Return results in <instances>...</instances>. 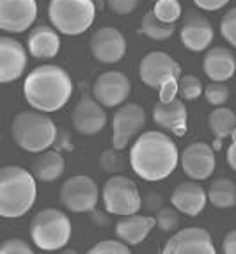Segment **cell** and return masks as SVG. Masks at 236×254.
I'll use <instances>...</instances> for the list:
<instances>
[{
  "label": "cell",
  "mask_w": 236,
  "mask_h": 254,
  "mask_svg": "<svg viewBox=\"0 0 236 254\" xmlns=\"http://www.w3.org/2000/svg\"><path fill=\"white\" fill-rule=\"evenodd\" d=\"M179 153L174 140L162 131H144L130 149L133 173L146 182H160L176 169Z\"/></svg>",
  "instance_id": "obj_1"
},
{
  "label": "cell",
  "mask_w": 236,
  "mask_h": 254,
  "mask_svg": "<svg viewBox=\"0 0 236 254\" xmlns=\"http://www.w3.org/2000/svg\"><path fill=\"white\" fill-rule=\"evenodd\" d=\"M23 94L30 107L41 112L62 109L73 94L69 73L55 64H43L34 68L23 82Z\"/></svg>",
  "instance_id": "obj_2"
},
{
  "label": "cell",
  "mask_w": 236,
  "mask_h": 254,
  "mask_svg": "<svg viewBox=\"0 0 236 254\" xmlns=\"http://www.w3.org/2000/svg\"><path fill=\"white\" fill-rule=\"evenodd\" d=\"M36 176L18 165L0 169V215L16 219L25 215L36 201Z\"/></svg>",
  "instance_id": "obj_3"
},
{
  "label": "cell",
  "mask_w": 236,
  "mask_h": 254,
  "mask_svg": "<svg viewBox=\"0 0 236 254\" xmlns=\"http://www.w3.org/2000/svg\"><path fill=\"white\" fill-rule=\"evenodd\" d=\"M11 135L21 149L30 153H41L57 140V127L47 114L27 110L13 119Z\"/></svg>",
  "instance_id": "obj_4"
},
{
  "label": "cell",
  "mask_w": 236,
  "mask_h": 254,
  "mask_svg": "<svg viewBox=\"0 0 236 254\" xmlns=\"http://www.w3.org/2000/svg\"><path fill=\"white\" fill-rule=\"evenodd\" d=\"M96 5L93 0H50L52 25L66 36H78L93 25Z\"/></svg>",
  "instance_id": "obj_5"
},
{
  "label": "cell",
  "mask_w": 236,
  "mask_h": 254,
  "mask_svg": "<svg viewBox=\"0 0 236 254\" xmlns=\"http://www.w3.org/2000/svg\"><path fill=\"white\" fill-rule=\"evenodd\" d=\"M30 237L39 249L59 251L71 238V222L60 210L45 208L30 222Z\"/></svg>",
  "instance_id": "obj_6"
},
{
  "label": "cell",
  "mask_w": 236,
  "mask_h": 254,
  "mask_svg": "<svg viewBox=\"0 0 236 254\" xmlns=\"http://www.w3.org/2000/svg\"><path fill=\"white\" fill-rule=\"evenodd\" d=\"M101 197L107 212L119 217L139 213L142 206V197L135 182L122 174H114L112 178L107 180L101 190Z\"/></svg>",
  "instance_id": "obj_7"
},
{
  "label": "cell",
  "mask_w": 236,
  "mask_h": 254,
  "mask_svg": "<svg viewBox=\"0 0 236 254\" xmlns=\"http://www.w3.org/2000/svg\"><path fill=\"white\" fill-rule=\"evenodd\" d=\"M98 185L93 178L78 174L71 176L60 187V203L75 213L93 212L98 203Z\"/></svg>",
  "instance_id": "obj_8"
},
{
  "label": "cell",
  "mask_w": 236,
  "mask_h": 254,
  "mask_svg": "<svg viewBox=\"0 0 236 254\" xmlns=\"http://www.w3.org/2000/svg\"><path fill=\"white\" fill-rule=\"evenodd\" d=\"M140 80L149 87H158L169 80H179L181 76V66L167 55L165 52H149L144 55L139 64Z\"/></svg>",
  "instance_id": "obj_9"
},
{
  "label": "cell",
  "mask_w": 236,
  "mask_h": 254,
  "mask_svg": "<svg viewBox=\"0 0 236 254\" xmlns=\"http://www.w3.org/2000/svg\"><path fill=\"white\" fill-rule=\"evenodd\" d=\"M146 123V112L137 103H122L112 118V146L124 149Z\"/></svg>",
  "instance_id": "obj_10"
},
{
  "label": "cell",
  "mask_w": 236,
  "mask_h": 254,
  "mask_svg": "<svg viewBox=\"0 0 236 254\" xmlns=\"http://www.w3.org/2000/svg\"><path fill=\"white\" fill-rule=\"evenodd\" d=\"M38 16L36 0H0V29L20 34L34 23Z\"/></svg>",
  "instance_id": "obj_11"
},
{
  "label": "cell",
  "mask_w": 236,
  "mask_h": 254,
  "mask_svg": "<svg viewBox=\"0 0 236 254\" xmlns=\"http://www.w3.org/2000/svg\"><path fill=\"white\" fill-rule=\"evenodd\" d=\"M131 93L128 76L121 71H105L94 80L93 96L103 107H119L126 102Z\"/></svg>",
  "instance_id": "obj_12"
},
{
  "label": "cell",
  "mask_w": 236,
  "mask_h": 254,
  "mask_svg": "<svg viewBox=\"0 0 236 254\" xmlns=\"http://www.w3.org/2000/svg\"><path fill=\"white\" fill-rule=\"evenodd\" d=\"M165 254H213L215 246L211 235L202 228H186L169 238Z\"/></svg>",
  "instance_id": "obj_13"
},
{
  "label": "cell",
  "mask_w": 236,
  "mask_h": 254,
  "mask_svg": "<svg viewBox=\"0 0 236 254\" xmlns=\"http://www.w3.org/2000/svg\"><path fill=\"white\" fill-rule=\"evenodd\" d=\"M71 123L80 135H94L100 133L107 123V114L103 105L94 96L84 94L80 102L76 103L71 114Z\"/></svg>",
  "instance_id": "obj_14"
},
{
  "label": "cell",
  "mask_w": 236,
  "mask_h": 254,
  "mask_svg": "<svg viewBox=\"0 0 236 254\" xmlns=\"http://www.w3.org/2000/svg\"><path fill=\"white\" fill-rule=\"evenodd\" d=\"M91 52L100 63L114 64L124 57L126 39L114 27H101L91 36Z\"/></svg>",
  "instance_id": "obj_15"
},
{
  "label": "cell",
  "mask_w": 236,
  "mask_h": 254,
  "mask_svg": "<svg viewBox=\"0 0 236 254\" xmlns=\"http://www.w3.org/2000/svg\"><path fill=\"white\" fill-rule=\"evenodd\" d=\"M181 167L192 180H206L215 171V151L206 142H192L188 144L183 153Z\"/></svg>",
  "instance_id": "obj_16"
},
{
  "label": "cell",
  "mask_w": 236,
  "mask_h": 254,
  "mask_svg": "<svg viewBox=\"0 0 236 254\" xmlns=\"http://www.w3.org/2000/svg\"><path fill=\"white\" fill-rule=\"evenodd\" d=\"M27 66V50L13 38H0V82L7 84L20 78Z\"/></svg>",
  "instance_id": "obj_17"
},
{
  "label": "cell",
  "mask_w": 236,
  "mask_h": 254,
  "mask_svg": "<svg viewBox=\"0 0 236 254\" xmlns=\"http://www.w3.org/2000/svg\"><path fill=\"white\" fill-rule=\"evenodd\" d=\"M181 43L192 52L206 50L213 41V27L204 16L197 13H188L181 25Z\"/></svg>",
  "instance_id": "obj_18"
},
{
  "label": "cell",
  "mask_w": 236,
  "mask_h": 254,
  "mask_svg": "<svg viewBox=\"0 0 236 254\" xmlns=\"http://www.w3.org/2000/svg\"><path fill=\"white\" fill-rule=\"evenodd\" d=\"M153 121L158 127L171 130L174 135L183 137L186 133V107L181 100L156 102L153 107Z\"/></svg>",
  "instance_id": "obj_19"
},
{
  "label": "cell",
  "mask_w": 236,
  "mask_h": 254,
  "mask_svg": "<svg viewBox=\"0 0 236 254\" xmlns=\"http://www.w3.org/2000/svg\"><path fill=\"white\" fill-rule=\"evenodd\" d=\"M173 206L177 208L181 213L195 217L204 210L208 201V192L195 182H185L174 189L173 192Z\"/></svg>",
  "instance_id": "obj_20"
},
{
  "label": "cell",
  "mask_w": 236,
  "mask_h": 254,
  "mask_svg": "<svg viewBox=\"0 0 236 254\" xmlns=\"http://www.w3.org/2000/svg\"><path fill=\"white\" fill-rule=\"evenodd\" d=\"M156 226V217L151 215H122L116 222V235L128 246H139Z\"/></svg>",
  "instance_id": "obj_21"
},
{
  "label": "cell",
  "mask_w": 236,
  "mask_h": 254,
  "mask_svg": "<svg viewBox=\"0 0 236 254\" xmlns=\"http://www.w3.org/2000/svg\"><path fill=\"white\" fill-rule=\"evenodd\" d=\"M202 69L211 82H226L236 71V59L233 52L224 47H213L208 50L202 61Z\"/></svg>",
  "instance_id": "obj_22"
},
{
  "label": "cell",
  "mask_w": 236,
  "mask_h": 254,
  "mask_svg": "<svg viewBox=\"0 0 236 254\" xmlns=\"http://www.w3.org/2000/svg\"><path fill=\"white\" fill-rule=\"evenodd\" d=\"M57 32L59 30L48 25H39L30 30L27 45H29V54L34 59H52L59 54L60 38Z\"/></svg>",
  "instance_id": "obj_23"
},
{
  "label": "cell",
  "mask_w": 236,
  "mask_h": 254,
  "mask_svg": "<svg viewBox=\"0 0 236 254\" xmlns=\"http://www.w3.org/2000/svg\"><path fill=\"white\" fill-rule=\"evenodd\" d=\"M64 173V158L59 151H47L32 164V174L39 182H55Z\"/></svg>",
  "instance_id": "obj_24"
},
{
  "label": "cell",
  "mask_w": 236,
  "mask_h": 254,
  "mask_svg": "<svg viewBox=\"0 0 236 254\" xmlns=\"http://www.w3.org/2000/svg\"><path fill=\"white\" fill-rule=\"evenodd\" d=\"M208 127L210 131L215 135V151L220 149V140L226 137H231L236 130V114L228 107H217L208 116Z\"/></svg>",
  "instance_id": "obj_25"
},
{
  "label": "cell",
  "mask_w": 236,
  "mask_h": 254,
  "mask_svg": "<svg viewBox=\"0 0 236 254\" xmlns=\"http://www.w3.org/2000/svg\"><path fill=\"white\" fill-rule=\"evenodd\" d=\"M208 201L217 208H233L236 204V185L228 178H219L208 189Z\"/></svg>",
  "instance_id": "obj_26"
},
{
  "label": "cell",
  "mask_w": 236,
  "mask_h": 254,
  "mask_svg": "<svg viewBox=\"0 0 236 254\" xmlns=\"http://www.w3.org/2000/svg\"><path fill=\"white\" fill-rule=\"evenodd\" d=\"M174 30H176L174 23H165V21L158 20L153 11H149V13L144 14L142 21H140L139 32L155 39V41H165L174 34Z\"/></svg>",
  "instance_id": "obj_27"
},
{
  "label": "cell",
  "mask_w": 236,
  "mask_h": 254,
  "mask_svg": "<svg viewBox=\"0 0 236 254\" xmlns=\"http://www.w3.org/2000/svg\"><path fill=\"white\" fill-rule=\"evenodd\" d=\"M153 13L165 23H176L177 18L181 16V4L179 0H156Z\"/></svg>",
  "instance_id": "obj_28"
},
{
  "label": "cell",
  "mask_w": 236,
  "mask_h": 254,
  "mask_svg": "<svg viewBox=\"0 0 236 254\" xmlns=\"http://www.w3.org/2000/svg\"><path fill=\"white\" fill-rule=\"evenodd\" d=\"M121 149H105V151L101 153V157H100V165H101V169L107 171V173L110 174H118L119 171L124 169V158H122Z\"/></svg>",
  "instance_id": "obj_29"
},
{
  "label": "cell",
  "mask_w": 236,
  "mask_h": 254,
  "mask_svg": "<svg viewBox=\"0 0 236 254\" xmlns=\"http://www.w3.org/2000/svg\"><path fill=\"white\" fill-rule=\"evenodd\" d=\"M229 94H231V91L224 82H211L204 89V96H206L208 103L213 107H222L229 100Z\"/></svg>",
  "instance_id": "obj_30"
},
{
  "label": "cell",
  "mask_w": 236,
  "mask_h": 254,
  "mask_svg": "<svg viewBox=\"0 0 236 254\" xmlns=\"http://www.w3.org/2000/svg\"><path fill=\"white\" fill-rule=\"evenodd\" d=\"M179 94L183 100H195L202 93V82L195 75H181L179 76Z\"/></svg>",
  "instance_id": "obj_31"
},
{
  "label": "cell",
  "mask_w": 236,
  "mask_h": 254,
  "mask_svg": "<svg viewBox=\"0 0 236 254\" xmlns=\"http://www.w3.org/2000/svg\"><path fill=\"white\" fill-rule=\"evenodd\" d=\"M177 208H160L158 213H156V226L165 231V233H171V231H176L177 226H179V215H177Z\"/></svg>",
  "instance_id": "obj_32"
},
{
  "label": "cell",
  "mask_w": 236,
  "mask_h": 254,
  "mask_svg": "<svg viewBox=\"0 0 236 254\" xmlns=\"http://www.w3.org/2000/svg\"><path fill=\"white\" fill-rule=\"evenodd\" d=\"M93 254H128L130 246L119 238V240H103L98 242L96 246L91 249Z\"/></svg>",
  "instance_id": "obj_33"
},
{
  "label": "cell",
  "mask_w": 236,
  "mask_h": 254,
  "mask_svg": "<svg viewBox=\"0 0 236 254\" xmlns=\"http://www.w3.org/2000/svg\"><path fill=\"white\" fill-rule=\"evenodd\" d=\"M220 32H222L224 39L236 48V7L229 9L228 13L224 14L222 21H220Z\"/></svg>",
  "instance_id": "obj_34"
},
{
  "label": "cell",
  "mask_w": 236,
  "mask_h": 254,
  "mask_svg": "<svg viewBox=\"0 0 236 254\" xmlns=\"http://www.w3.org/2000/svg\"><path fill=\"white\" fill-rule=\"evenodd\" d=\"M2 254H32L34 249L21 238H9L0 247Z\"/></svg>",
  "instance_id": "obj_35"
},
{
  "label": "cell",
  "mask_w": 236,
  "mask_h": 254,
  "mask_svg": "<svg viewBox=\"0 0 236 254\" xmlns=\"http://www.w3.org/2000/svg\"><path fill=\"white\" fill-rule=\"evenodd\" d=\"M107 5L114 14H130L139 5V0H107Z\"/></svg>",
  "instance_id": "obj_36"
},
{
  "label": "cell",
  "mask_w": 236,
  "mask_h": 254,
  "mask_svg": "<svg viewBox=\"0 0 236 254\" xmlns=\"http://www.w3.org/2000/svg\"><path fill=\"white\" fill-rule=\"evenodd\" d=\"M229 0H194V4L199 9H204V11H219L224 5L228 4Z\"/></svg>",
  "instance_id": "obj_37"
},
{
  "label": "cell",
  "mask_w": 236,
  "mask_h": 254,
  "mask_svg": "<svg viewBox=\"0 0 236 254\" xmlns=\"http://www.w3.org/2000/svg\"><path fill=\"white\" fill-rule=\"evenodd\" d=\"M222 253L226 254H236V229L229 231L222 242Z\"/></svg>",
  "instance_id": "obj_38"
},
{
  "label": "cell",
  "mask_w": 236,
  "mask_h": 254,
  "mask_svg": "<svg viewBox=\"0 0 236 254\" xmlns=\"http://www.w3.org/2000/svg\"><path fill=\"white\" fill-rule=\"evenodd\" d=\"M233 142H231V146H229V149H228V164H229V167H231L233 171H236V130L233 131Z\"/></svg>",
  "instance_id": "obj_39"
},
{
  "label": "cell",
  "mask_w": 236,
  "mask_h": 254,
  "mask_svg": "<svg viewBox=\"0 0 236 254\" xmlns=\"http://www.w3.org/2000/svg\"><path fill=\"white\" fill-rule=\"evenodd\" d=\"M155 2H156V0H155Z\"/></svg>",
  "instance_id": "obj_40"
}]
</instances>
